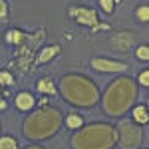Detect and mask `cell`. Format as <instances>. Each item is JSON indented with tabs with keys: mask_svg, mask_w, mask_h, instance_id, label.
Masks as SVG:
<instances>
[{
	"mask_svg": "<svg viewBox=\"0 0 149 149\" xmlns=\"http://www.w3.org/2000/svg\"><path fill=\"white\" fill-rule=\"evenodd\" d=\"M56 88H58V93L62 95V100L66 103H70L72 107L90 109L102 97L100 88L95 86V81L92 78H88V76H84V74H78V72L64 74L58 80Z\"/></svg>",
	"mask_w": 149,
	"mask_h": 149,
	"instance_id": "1",
	"label": "cell"
},
{
	"mask_svg": "<svg viewBox=\"0 0 149 149\" xmlns=\"http://www.w3.org/2000/svg\"><path fill=\"white\" fill-rule=\"evenodd\" d=\"M62 123H64V113L54 105H46V107H38L30 111V115L24 119L22 131L28 141L40 143L54 137L60 131Z\"/></svg>",
	"mask_w": 149,
	"mask_h": 149,
	"instance_id": "2",
	"label": "cell"
},
{
	"mask_svg": "<svg viewBox=\"0 0 149 149\" xmlns=\"http://www.w3.org/2000/svg\"><path fill=\"white\" fill-rule=\"evenodd\" d=\"M137 100V84L129 76H119L113 81H109V86L105 88L103 93V111L109 117H123V115L133 107V103Z\"/></svg>",
	"mask_w": 149,
	"mask_h": 149,
	"instance_id": "3",
	"label": "cell"
},
{
	"mask_svg": "<svg viewBox=\"0 0 149 149\" xmlns=\"http://www.w3.org/2000/svg\"><path fill=\"white\" fill-rule=\"evenodd\" d=\"M72 149H113L117 143L115 125L105 121L84 123L70 139Z\"/></svg>",
	"mask_w": 149,
	"mask_h": 149,
	"instance_id": "4",
	"label": "cell"
},
{
	"mask_svg": "<svg viewBox=\"0 0 149 149\" xmlns=\"http://www.w3.org/2000/svg\"><path fill=\"white\" fill-rule=\"evenodd\" d=\"M115 135H117V143L121 149H139L143 139H145V131L141 129V125L133 123L131 119L121 117L115 125Z\"/></svg>",
	"mask_w": 149,
	"mask_h": 149,
	"instance_id": "5",
	"label": "cell"
},
{
	"mask_svg": "<svg viewBox=\"0 0 149 149\" xmlns=\"http://www.w3.org/2000/svg\"><path fill=\"white\" fill-rule=\"evenodd\" d=\"M90 66H92V70L102 72V74H123L129 70L127 62L115 60V58H105V56H93L90 60Z\"/></svg>",
	"mask_w": 149,
	"mask_h": 149,
	"instance_id": "6",
	"label": "cell"
},
{
	"mask_svg": "<svg viewBox=\"0 0 149 149\" xmlns=\"http://www.w3.org/2000/svg\"><path fill=\"white\" fill-rule=\"evenodd\" d=\"M68 16L74 18L80 26H90V28H95L100 24V18H97V12L93 8H88V6H81V4H76V6H70L68 8Z\"/></svg>",
	"mask_w": 149,
	"mask_h": 149,
	"instance_id": "7",
	"label": "cell"
},
{
	"mask_svg": "<svg viewBox=\"0 0 149 149\" xmlns=\"http://www.w3.org/2000/svg\"><path fill=\"white\" fill-rule=\"evenodd\" d=\"M133 42H135V34L129 32V30H125V32H117V34L111 36V46H113V50L115 52H121V54L127 52Z\"/></svg>",
	"mask_w": 149,
	"mask_h": 149,
	"instance_id": "8",
	"label": "cell"
},
{
	"mask_svg": "<svg viewBox=\"0 0 149 149\" xmlns=\"http://www.w3.org/2000/svg\"><path fill=\"white\" fill-rule=\"evenodd\" d=\"M14 105H16L18 111H24V113L28 111V113H30L36 107V97L30 92H18L14 95Z\"/></svg>",
	"mask_w": 149,
	"mask_h": 149,
	"instance_id": "9",
	"label": "cell"
},
{
	"mask_svg": "<svg viewBox=\"0 0 149 149\" xmlns=\"http://www.w3.org/2000/svg\"><path fill=\"white\" fill-rule=\"evenodd\" d=\"M62 52V46L60 44H50V46H44L38 54H36V60L34 64H48L50 60H54Z\"/></svg>",
	"mask_w": 149,
	"mask_h": 149,
	"instance_id": "10",
	"label": "cell"
},
{
	"mask_svg": "<svg viewBox=\"0 0 149 149\" xmlns=\"http://www.w3.org/2000/svg\"><path fill=\"white\" fill-rule=\"evenodd\" d=\"M36 92L40 93V95H58V88H56V81L52 80L50 76L46 78H40V80L36 81Z\"/></svg>",
	"mask_w": 149,
	"mask_h": 149,
	"instance_id": "11",
	"label": "cell"
},
{
	"mask_svg": "<svg viewBox=\"0 0 149 149\" xmlns=\"http://www.w3.org/2000/svg\"><path fill=\"white\" fill-rule=\"evenodd\" d=\"M131 121L137 125H145L149 121V111H147V103H137L131 107Z\"/></svg>",
	"mask_w": 149,
	"mask_h": 149,
	"instance_id": "12",
	"label": "cell"
},
{
	"mask_svg": "<svg viewBox=\"0 0 149 149\" xmlns=\"http://www.w3.org/2000/svg\"><path fill=\"white\" fill-rule=\"evenodd\" d=\"M26 38H28V34L26 32H22V30H18V28H12V30H8L6 34H4V42L6 44H10V46H22L24 42H26Z\"/></svg>",
	"mask_w": 149,
	"mask_h": 149,
	"instance_id": "13",
	"label": "cell"
},
{
	"mask_svg": "<svg viewBox=\"0 0 149 149\" xmlns=\"http://www.w3.org/2000/svg\"><path fill=\"white\" fill-rule=\"evenodd\" d=\"M64 123H66V127L68 129H72V131H76V129H80L84 123H86V119H84V115H80L78 111H70L66 117H64Z\"/></svg>",
	"mask_w": 149,
	"mask_h": 149,
	"instance_id": "14",
	"label": "cell"
},
{
	"mask_svg": "<svg viewBox=\"0 0 149 149\" xmlns=\"http://www.w3.org/2000/svg\"><path fill=\"white\" fill-rule=\"evenodd\" d=\"M0 149H20L18 139L12 135H0Z\"/></svg>",
	"mask_w": 149,
	"mask_h": 149,
	"instance_id": "15",
	"label": "cell"
},
{
	"mask_svg": "<svg viewBox=\"0 0 149 149\" xmlns=\"http://www.w3.org/2000/svg\"><path fill=\"white\" fill-rule=\"evenodd\" d=\"M0 86L8 88V90L14 86V76H12L10 70H0Z\"/></svg>",
	"mask_w": 149,
	"mask_h": 149,
	"instance_id": "16",
	"label": "cell"
},
{
	"mask_svg": "<svg viewBox=\"0 0 149 149\" xmlns=\"http://www.w3.org/2000/svg\"><path fill=\"white\" fill-rule=\"evenodd\" d=\"M135 18H137L139 22H143V24L149 22V6L147 4H141V6L135 8Z\"/></svg>",
	"mask_w": 149,
	"mask_h": 149,
	"instance_id": "17",
	"label": "cell"
},
{
	"mask_svg": "<svg viewBox=\"0 0 149 149\" xmlns=\"http://www.w3.org/2000/svg\"><path fill=\"white\" fill-rule=\"evenodd\" d=\"M133 56L137 60H141V62H149V46L147 44H139L135 48V52H133Z\"/></svg>",
	"mask_w": 149,
	"mask_h": 149,
	"instance_id": "18",
	"label": "cell"
},
{
	"mask_svg": "<svg viewBox=\"0 0 149 149\" xmlns=\"http://www.w3.org/2000/svg\"><path fill=\"white\" fill-rule=\"evenodd\" d=\"M10 18V6L6 0H0V24H6Z\"/></svg>",
	"mask_w": 149,
	"mask_h": 149,
	"instance_id": "19",
	"label": "cell"
},
{
	"mask_svg": "<svg viewBox=\"0 0 149 149\" xmlns=\"http://www.w3.org/2000/svg\"><path fill=\"white\" fill-rule=\"evenodd\" d=\"M135 84H137V86H141V88H147V86H149V70H147V68L141 70V72L137 74Z\"/></svg>",
	"mask_w": 149,
	"mask_h": 149,
	"instance_id": "20",
	"label": "cell"
},
{
	"mask_svg": "<svg viewBox=\"0 0 149 149\" xmlns=\"http://www.w3.org/2000/svg\"><path fill=\"white\" fill-rule=\"evenodd\" d=\"M8 97H10V90L0 86V111H4L8 107Z\"/></svg>",
	"mask_w": 149,
	"mask_h": 149,
	"instance_id": "21",
	"label": "cell"
},
{
	"mask_svg": "<svg viewBox=\"0 0 149 149\" xmlns=\"http://www.w3.org/2000/svg\"><path fill=\"white\" fill-rule=\"evenodd\" d=\"M115 2L117 0H100V6L105 14H113L115 12Z\"/></svg>",
	"mask_w": 149,
	"mask_h": 149,
	"instance_id": "22",
	"label": "cell"
},
{
	"mask_svg": "<svg viewBox=\"0 0 149 149\" xmlns=\"http://www.w3.org/2000/svg\"><path fill=\"white\" fill-rule=\"evenodd\" d=\"M100 30H109V24H97L95 28H92V32H100Z\"/></svg>",
	"mask_w": 149,
	"mask_h": 149,
	"instance_id": "23",
	"label": "cell"
},
{
	"mask_svg": "<svg viewBox=\"0 0 149 149\" xmlns=\"http://www.w3.org/2000/svg\"><path fill=\"white\" fill-rule=\"evenodd\" d=\"M24 149H46V147H42V145H38V143H32V145H26Z\"/></svg>",
	"mask_w": 149,
	"mask_h": 149,
	"instance_id": "24",
	"label": "cell"
},
{
	"mask_svg": "<svg viewBox=\"0 0 149 149\" xmlns=\"http://www.w3.org/2000/svg\"><path fill=\"white\" fill-rule=\"evenodd\" d=\"M0 133H2V123H0Z\"/></svg>",
	"mask_w": 149,
	"mask_h": 149,
	"instance_id": "25",
	"label": "cell"
}]
</instances>
